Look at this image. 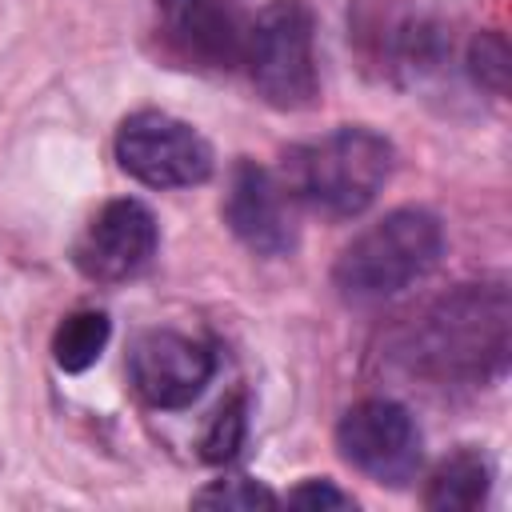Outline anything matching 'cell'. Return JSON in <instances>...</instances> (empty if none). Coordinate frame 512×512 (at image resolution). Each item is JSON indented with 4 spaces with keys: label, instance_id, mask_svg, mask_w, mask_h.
<instances>
[{
    "label": "cell",
    "instance_id": "obj_1",
    "mask_svg": "<svg viewBox=\"0 0 512 512\" xmlns=\"http://www.w3.org/2000/svg\"><path fill=\"white\" fill-rule=\"evenodd\" d=\"M508 316L504 284H464L420 316L408 360L432 380L480 384L500 376L508 364Z\"/></svg>",
    "mask_w": 512,
    "mask_h": 512
},
{
    "label": "cell",
    "instance_id": "obj_2",
    "mask_svg": "<svg viewBox=\"0 0 512 512\" xmlns=\"http://www.w3.org/2000/svg\"><path fill=\"white\" fill-rule=\"evenodd\" d=\"M392 176V144L372 128H336L284 156V188L296 204L332 220L360 216Z\"/></svg>",
    "mask_w": 512,
    "mask_h": 512
},
{
    "label": "cell",
    "instance_id": "obj_3",
    "mask_svg": "<svg viewBox=\"0 0 512 512\" xmlns=\"http://www.w3.org/2000/svg\"><path fill=\"white\" fill-rule=\"evenodd\" d=\"M444 252V228L424 208H396L364 228L336 260V288L352 304H376L400 296L424 280Z\"/></svg>",
    "mask_w": 512,
    "mask_h": 512
},
{
    "label": "cell",
    "instance_id": "obj_4",
    "mask_svg": "<svg viewBox=\"0 0 512 512\" xmlns=\"http://www.w3.org/2000/svg\"><path fill=\"white\" fill-rule=\"evenodd\" d=\"M256 92L276 108H304L316 96L312 16L300 0H272L244 28V56Z\"/></svg>",
    "mask_w": 512,
    "mask_h": 512
},
{
    "label": "cell",
    "instance_id": "obj_5",
    "mask_svg": "<svg viewBox=\"0 0 512 512\" xmlns=\"http://www.w3.org/2000/svg\"><path fill=\"white\" fill-rule=\"evenodd\" d=\"M116 160L148 188H192L212 176L208 140L168 112L128 116L116 132Z\"/></svg>",
    "mask_w": 512,
    "mask_h": 512
},
{
    "label": "cell",
    "instance_id": "obj_6",
    "mask_svg": "<svg viewBox=\"0 0 512 512\" xmlns=\"http://www.w3.org/2000/svg\"><path fill=\"white\" fill-rule=\"evenodd\" d=\"M340 456L376 484H408L420 468V432L396 400H360L336 424Z\"/></svg>",
    "mask_w": 512,
    "mask_h": 512
},
{
    "label": "cell",
    "instance_id": "obj_7",
    "mask_svg": "<svg viewBox=\"0 0 512 512\" xmlns=\"http://www.w3.org/2000/svg\"><path fill=\"white\" fill-rule=\"evenodd\" d=\"M156 256V220L140 200H112L104 204L80 244H76V264L88 280L100 284H120L140 276Z\"/></svg>",
    "mask_w": 512,
    "mask_h": 512
},
{
    "label": "cell",
    "instance_id": "obj_8",
    "mask_svg": "<svg viewBox=\"0 0 512 512\" xmlns=\"http://www.w3.org/2000/svg\"><path fill=\"white\" fill-rule=\"evenodd\" d=\"M224 220L260 256H284L296 248V200L284 180L252 160H240L228 180Z\"/></svg>",
    "mask_w": 512,
    "mask_h": 512
},
{
    "label": "cell",
    "instance_id": "obj_9",
    "mask_svg": "<svg viewBox=\"0 0 512 512\" xmlns=\"http://www.w3.org/2000/svg\"><path fill=\"white\" fill-rule=\"evenodd\" d=\"M128 376L136 392L156 408H184L192 404L208 376H212V352L180 332H144L136 336L128 352Z\"/></svg>",
    "mask_w": 512,
    "mask_h": 512
},
{
    "label": "cell",
    "instance_id": "obj_10",
    "mask_svg": "<svg viewBox=\"0 0 512 512\" xmlns=\"http://www.w3.org/2000/svg\"><path fill=\"white\" fill-rule=\"evenodd\" d=\"M160 32L192 68H232L244 56V28L228 0H164Z\"/></svg>",
    "mask_w": 512,
    "mask_h": 512
},
{
    "label": "cell",
    "instance_id": "obj_11",
    "mask_svg": "<svg viewBox=\"0 0 512 512\" xmlns=\"http://www.w3.org/2000/svg\"><path fill=\"white\" fill-rule=\"evenodd\" d=\"M488 496V464L476 452H456L448 456L424 492L428 508H476Z\"/></svg>",
    "mask_w": 512,
    "mask_h": 512
},
{
    "label": "cell",
    "instance_id": "obj_12",
    "mask_svg": "<svg viewBox=\"0 0 512 512\" xmlns=\"http://www.w3.org/2000/svg\"><path fill=\"white\" fill-rule=\"evenodd\" d=\"M108 316L104 312H92V308H84V312H72L60 328H56V336H52V356H56V364L64 368V372H84L88 364H96L100 360V352H104V344H108Z\"/></svg>",
    "mask_w": 512,
    "mask_h": 512
},
{
    "label": "cell",
    "instance_id": "obj_13",
    "mask_svg": "<svg viewBox=\"0 0 512 512\" xmlns=\"http://www.w3.org/2000/svg\"><path fill=\"white\" fill-rule=\"evenodd\" d=\"M196 504H208V508H272L276 496L248 480V476H232V480H216L212 488L196 492Z\"/></svg>",
    "mask_w": 512,
    "mask_h": 512
},
{
    "label": "cell",
    "instance_id": "obj_14",
    "mask_svg": "<svg viewBox=\"0 0 512 512\" xmlns=\"http://www.w3.org/2000/svg\"><path fill=\"white\" fill-rule=\"evenodd\" d=\"M240 440H244V400H228L204 432V444H200L204 460H228L240 448Z\"/></svg>",
    "mask_w": 512,
    "mask_h": 512
},
{
    "label": "cell",
    "instance_id": "obj_15",
    "mask_svg": "<svg viewBox=\"0 0 512 512\" xmlns=\"http://www.w3.org/2000/svg\"><path fill=\"white\" fill-rule=\"evenodd\" d=\"M472 72L476 80H484L492 92H504V76H508V52L500 36H476L472 44Z\"/></svg>",
    "mask_w": 512,
    "mask_h": 512
},
{
    "label": "cell",
    "instance_id": "obj_16",
    "mask_svg": "<svg viewBox=\"0 0 512 512\" xmlns=\"http://www.w3.org/2000/svg\"><path fill=\"white\" fill-rule=\"evenodd\" d=\"M288 504H300V508H348L352 496H344V492L332 488L328 480H308V484H300V488L288 496Z\"/></svg>",
    "mask_w": 512,
    "mask_h": 512
}]
</instances>
